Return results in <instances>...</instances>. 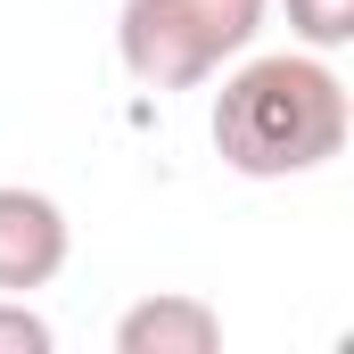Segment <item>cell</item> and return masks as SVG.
Returning <instances> with one entry per match:
<instances>
[{
	"label": "cell",
	"instance_id": "1",
	"mask_svg": "<svg viewBox=\"0 0 354 354\" xmlns=\"http://www.w3.org/2000/svg\"><path fill=\"white\" fill-rule=\"evenodd\" d=\"M354 132L346 83L330 75L322 50H272L248 58L214 91V157L248 181H297L322 174Z\"/></svg>",
	"mask_w": 354,
	"mask_h": 354
},
{
	"label": "cell",
	"instance_id": "2",
	"mask_svg": "<svg viewBox=\"0 0 354 354\" xmlns=\"http://www.w3.org/2000/svg\"><path fill=\"white\" fill-rule=\"evenodd\" d=\"M272 0H124L115 17V58L140 91H198L214 83L248 41L264 33Z\"/></svg>",
	"mask_w": 354,
	"mask_h": 354
},
{
	"label": "cell",
	"instance_id": "3",
	"mask_svg": "<svg viewBox=\"0 0 354 354\" xmlns=\"http://www.w3.org/2000/svg\"><path fill=\"white\" fill-rule=\"evenodd\" d=\"M75 256V223L50 189H25V181H0V297H33L50 288Z\"/></svg>",
	"mask_w": 354,
	"mask_h": 354
},
{
	"label": "cell",
	"instance_id": "4",
	"mask_svg": "<svg viewBox=\"0 0 354 354\" xmlns=\"http://www.w3.org/2000/svg\"><path fill=\"white\" fill-rule=\"evenodd\" d=\"M223 346V313L206 297H140L124 322H115V354H214Z\"/></svg>",
	"mask_w": 354,
	"mask_h": 354
},
{
	"label": "cell",
	"instance_id": "5",
	"mask_svg": "<svg viewBox=\"0 0 354 354\" xmlns=\"http://www.w3.org/2000/svg\"><path fill=\"white\" fill-rule=\"evenodd\" d=\"M288 33H297V50H346L354 41V0H288Z\"/></svg>",
	"mask_w": 354,
	"mask_h": 354
},
{
	"label": "cell",
	"instance_id": "6",
	"mask_svg": "<svg viewBox=\"0 0 354 354\" xmlns=\"http://www.w3.org/2000/svg\"><path fill=\"white\" fill-rule=\"evenodd\" d=\"M50 346H58V330L25 297H0V354H50Z\"/></svg>",
	"mask_w": 354,
	"mask_h": 354
}]
</instances>
